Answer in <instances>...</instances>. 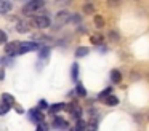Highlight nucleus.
<instances>
[{
	"label": "nucleus",
	"instance_id": "22",
	"mask_svg": "<svg viewBox=\"0 0 149 131\" xmlns=\"http://www.w3.org/2000/svg\"><path fill=\"white\" fill-rule=\"evenodd\" d=\"M7 42H8V35H7V32L0 29V45H5Z\"/></svg>",
	"mask_w": 149,
	"mask_h": 131
},
{
	"label": "nucleus",
	"instance_id": "34",
	"mask_svg": "<svg viewBox=\"0 0 149 131\" xmlns=\"http://www.w3.org/2000/svg\"><path fill=\"white\" fill-rule=\"evenodd\" d=\"M79 32H80V34H85V32H87V29L84 27V26H79V29H77Z\"/></svg>",
	"mask_w": 149,
	"mask_h": 131
},
{
	"label": "nucleus",
	"instance_id": "27",
	"mask_svg": "<svg viewBox=\"0 0 149 131\" xmlns=\"http://www.w3.org/2000/svg\"><path fill=\"white\" fill-rule=\"evenodd\" d=\"M84 11H85V13H93V11H95L93 5H91V3H87V5L84 6Z\"/></svg>",
	"mask_w": 149,
	"mask_h": 131
},
{
	"label": "nucleus",
	"instance_id": "33",
	"mask_svg": "<svg viewBox=\"0 0 149 131\" xmlns=\"http://www.w3.org/2000/svg\"><path fill=\"white\" fill-rule=\"evenodd\" d=\"M3 78H5V69L0 67V80H3Z\"/></svg>",
	"mask_w": 149,
	"mask_h": 131
},
{
	"label": "nucleus",
	"instance_id": "7",
	"mask_svg": "<svg viewBox=\"0 0 149 131\" xmlns=\"http://www.w3.org/2000/svg\"><path fill=\"white\" fill-rule=\"evenodd\" d=\"M31 24H32V21H18V24H16V30H18V32H21V34H26V32H29Z\"/></svg>",
	"mask_w": 149,
	"mask_h": 131
},
{
	"label": "nucleus",
	"instance_id": "10",
	"mask_svg": "<svg viewBox=\"0 0 149 131\" xmlns=\"http://www.w3.org/2000/svg\"><path fill=\"white\" fill-rule=\"evenodd\" d=\"M103 101H104V104L109 105V107H114V105L119 104V98H117V96H114L112 93H111V94H107L106 98L103 99Z\"/></svg>",
	"mask_w": 149,
	"mask_h": 131
},
{
	"label": "nucleus",
	"instance_id": "5",
	"mask_svg": "<svg viewBox=\"0 0 149 131\" xmlns=\"http://www.w3.org/2000/svg\"><path fill=\"white\" fill-rule=\"evenodd\" d=\"M18 45H19V42H7V43L3 45L5 46V56H10V58H15L18 53Z\"/></svg>",
	"mask_w": 149,
	"mask_h": 131
},
{
	"label": "nucleus",
	"instance_id": "24",
	"mask_svg": "<svg viewBox=\"0 0 149 131\" xmlns=\"http://www.w3.org/2000/svg\"><path fill=\"white\" fill-rule=\"evenodd\" d=\"M71 3V0H55V5L58 6H68Z\"/></svg>",
	"mask_w": 149,
	"mask_h": 131
},
{
	"label": "nucleus",
	"instance_id": "25",
	"mask_svg": "<svg viewBox=\"0 0 149 131\" xmlns=\"http://www.w3.org/2000/svg\"><path fill=\"white\" fill-rule=\"evenodd\" d=\"M36 125H37V130H39V131H45V130H48V125L42 123V121H39V123H36Z\"/></svg>",
	"mask_w": 149,
	"mask_h": 131
},
{
	"label": "nucleus",
	"instance_id": "15",
	"mask_svg": "<svg viewBox=\"0 0 149 131\" xmlns=\"http://www.w3.org/2000/svg\"><path fill=\"white\" fill-rule=\"evenodd\" d=\"M111 80H112L114 83H120L122 82V73H120L117 69H112L111 70Z\"/></svg>",
	"mask_w": 149,
	"mask_h": 131
},
{
	"label": "nucleus",
	"instance_id": "2",
	"mask_svg": "<svg viewBox=\"0 0 149 131\" xmlns=\"http://www.w3.org/2000/svg\"><path fill=\"white\" fill-rule=\"evenodd\" d=\"M39 48V43H36V42H19V45H18V53L16 56H21V54H26L29 53V51H34Z\"/></svg>",
	"mask_w": 149,
	"mask_h": 131
},
{
	"label": "nucleus",
	"instance_id": "30",
	"mask_svg": "<svg viewBox=\"0 0 149 131\" xmlns=\"http://www.w3.org/2000/svg\"><path fill=\"white\" fill-rule=\"evenodd\" d=\"M71 21L72 22H80V15H71Z\"/></svg>",
	"mask_w": 149,
	"mask_h": 131
},
{
	"label": "nucleus",
	"instance_id": "18",
	"mask_svg": "<svg viewBox=\"0 0 149 131\" xmlns=\"http://www.w3.org/2000/svg\"><path fill=\"white\" fill-rule=\"evenodd\" d=\"M71 77H72L74 82H77V80H79V64L77 62H74V64H72V67H71Z\"/></svg>",
	"mask_w": 149,
	"mask_h": 131
},
{
	"label": "nucleus",
	"instance_id": "29",
	"mask_svg": "<svg viewBox=\"0 0 149 131\" xmlns=\"http://www.w3.org/2000/svg\"><path fill=\"white\" fill-rule=\"evenodd\" d=\"M109 38L112 42H119V34H116V32H109Z\"/></svg>",
	"mask_w": 149,
	"mask_h": 131
},
{
	"label": "nucleus",
	"instance_id": "3",
	"mask_svg": "<svg viewBox=\"0 0 149 131\" xmlns=\"http://www.w3.org/2000/svg\"><path fill=\"white\" fill-rule=\"evenodd\" d=\"M32 24L36 26V27H39V29H47L50 24H52V21H50L48 15H36L32 18Z\"/></svg>",
	"mask_w": 149,
	"mask_h": 131
},
{
	"label": "nucleus",
	"instance_id": "21",
	"mask_svg": "<svg viewBox=\"0 0 149 131\" xmlns=\"http://www.w3.org/2000/svg\"><path fill=\"white\" fill-rule=\"evenodd\" d=\"M11 109L10 104H5V102H0V115H5L8 114V110Z\"/></svg>",
	"mask_w": 149,
	"mask_h": 131
},
{
	"label": "nucleus",
	"instance_id": "26",
	"mask_svg": "<svg viewBox=\"0 0 149 131\" xmlns=\"http://www.w3.org/2000/svg\"><path fill=\"white\" fill-rule=\"evenodd\" d=\"M39 109L42 110V109H48V102L45 101V99H40L39 101Z\"/></svg>",
	"mask_w": 149,
	"mask_h": 131
},
{
	"label": "nucleus",
	"instance_id": "9",
	"mask_svg": "<svg viewBox=\"0 0 149 131\" xmlns=\"http://www.w3.org/2000/svg\"><path fill=\"white\" fill-rule=\"evenodd\" d=\"M53 128H61V130H66V128H69V123L64 120V118H61V117H55V118H53Z\"/></svg>",
	"mask_w": 149,
	"mask_h": 131
},
{
	"label": "nucleus",
	"instance_id": "1",
	"mask_svg": "<svg viewBox=\"0 0 149 131\" xmlns=\"http://www.w3.org/2000/svg\"><path fill=\"white\" fill-rule=\"evenodd\" d=\"M43 5H45V0H29V2L23 6V13L26 16H29V15H32V13H36L37 10L43 8Z\"/></svg>",
	"mask_w": 149,
	"mask_h": 131
},
{
	"label": "nucleus",
	"instance_id": "28",
	"mask_svg": "<svg viewBox=\"0 0 149 131\" xmlns=\"http://www.w3.org/2000/svg\"><path fill=\"white\" fill-rule=\"evenodd\" d=\"M85 126H87V125H85L84 121H82L80 118H79V120H77V125H75V130H84Z\"/></svg>",
	"mask_w": 149,
	"mask_h": 131
},
{
	"label": "nucleus",
	"instance_id": "12",
	"mask_svg": "<svg viewBox=\"0 0 149 131\" xmlns=\"http://www.w3.org/2000/svg\"><path fill=\"white\" fill-rule=\"evenodd\" d=\"M90 42L93 45H96V46H101V45H103V42H104V37L100 34V32H96V34H93L90 37Z\"/></svg>",
	"mask_w": 149,
	"mask_h": 131
},
{
	"label": "nucleus",
	"instance_id": "20",
	"mask_svg": "<svg viewBox=\"0 0 149 131\" xmlns=\"http://www.w3.org/2000/svg\"><path fill=\"white\" fill-rule=\"evenodd\" d=\"M50 56V48L48 46H42L39 51V59H47Z\"/></svg>",
	"mask_w": 149,
	"mask_h": 131
},
{
	"label": "nucleus",
	"instance_id": "8",
	"mask_svg": "<svg viewBox=\"0 0 149 131\" xmlns=\"http://www.w3.org/2000/svg\"><path fill=\"white\" fill-rule=\"evenodd\" d=\"M11 6H13L11 0H0V15H7V13H10Z\"/></svg>",
	"mask_w": 149,
	"mask_h": 131
},
{
	"label": "nucleus",
	"instance_id": "4",
	"mask_svg": "<svg viewBox=\"0 0 149 131\" xmlns=\"http://www.w3.org/2000/svg\"><path fill=\"white\" fill-rule=\"evenodd\" d=\"M71 21V13L69 11H59L58 15H56V19H55V29H59L61 26H64L66 22Z\"/></svg>",
	"mask_w": 149,
	"mask_h": 131
},
{
	"label": "nucleus",
	"instance_id": "19",
	"mask_svg": "<svg viewBox=\"0 0 149 131\" xmlns=\"http://www.w3.org/2000/svg\"><path fill=\"white\" fill-rule=\"evenodd\" d=\"M75 93H77V96H80V98H85V96H87V89H85V86L82 85V83H77Z\"/></svg>",
	"mask_w": 149,
	"mask_h": 131
},
{
	"label": "nucleus",
	"instance_id": "17",
	"mask_svg": "<svg viewBox=\"0 0 149 131\" xmlns=\"http://www.w3.org/2000/svg\"><path fill=\"white\" fill-rule=\"evenodd\" d=\"M93 22H95V26H96L98 29H103L104 27V19H103V16H101V15H95L93 16Z\"/></svg>",
	"mask_w": 149,
	"mask_h": 131
},
{
	"label": "nucleus",
	"instance_id": "31",
	"mask_svg": "<svg viewBox=\"0 0 149 131\" xmlns=\"http://www.w3.org/2000/svg\"><path fill=\"white\" fill-rule=\"evenodd\" d=\"M15 110H16V112H18V114H24V109H23V107H21V105H19V104H18V105H16V102H15Z\"/></svg>",
	"mask_w": 149,
	"mask_h": 131
},
{
	"label": "nucleus",
	"instance_id": "16",
	"mask_svg": "<svg viewBox=\"0 0 149 131\" xmlns=\"http://www.w3.org/2000/svg\"><path fill=\"white\" fill-rule=\"evenodd\" d=\"M2 102H5V104H10L11 107L15 105V98L10 94V93H3L2 94Z\"/></svg>",
	"mask_w": 149,
	"mask_h": 131
},
{
	"label": "nucleus",
	"instance_id": "11",
	"mask_svg": "<svg viewBox=\"0 0 149 131\" xmlns=\"http://www.w3.org/2000/svg\"><path fill=\"white\" fill-rule=\"evenodd\" d=\"M63 109H64V104H63V102H56V104L48 105V112H50L52 115H56L58 112H61Z\"/></svg>",
	"mask_w": 149,
	"mask_h": 131
},
{
	"label": "nucleus",
	"instance_id": "23",
	"mask_svg": "<svg viewBox=\"0 0 149 131\" xmlns=\"http://www.w3.org/2000/svg\"><path fill=\"white\" fill-rule=\"evenodd\" d=\"M111 93H112V88H104L103 91H101L100 94H98V98H100V99H104L107 94H111Z\"/></svg>",
	"mask_w": 149,
	"mask_h": 131
},
{
	"label": "nucleus",
	"instance_id": "13",
	"mask_svg": "<svg viewBox=\"0 0 149 131\" xmlns=\"http://www.w3.org/2000/svg\"><path fill=\"white\" fill-rule=\"evenodd\" d=\"M32 40L36 42V43H47V42H50L52 38L43 35V34H36V35H32Z\"/></svg>",
	"mask_w": 149,
	"mask_h": 131
},
{
	"label": "nucleus",
	"instance_id": "6",
	"mask_svg": "<svg viewBox=\"0 0 149 131\" xmlns=\"http://www.w3.org/2000/svg\"><path fill=\"white\" fill-rule=\"evenodd\" d=\"M27 115H29V120L34 121V123H39V121H43V114L40 112V109H31L29 112H27Z\"/></svg>",
	"mask_w": 149,
	"mask_h": 131
},
{
	"label": "nucleus",
	"instance_id": "32",
	"mask_svg": "<svg viewBox=\"0 0 149 131\" xmlns=\"http://www.w3.org/2000/svg\"><path fill=\"white\" fill-rule=\"evenodd\" d=\"M107 3H109V6H117L120 3V0H107Z\"/></svg>",
	"mask_w": 149,
	"mask_h": 131
},
{
	"label": "nucleus",
	"instance_id": "14",
	"mask_svg": "<svg viewBox=\"0 0 149 131\" xmlns=\"http://www.w3.org/2000/svg\"><path fill=\"white\" fill-rule=\"evenodd\" d=\"M88 53H90V48L88 46H79L75 50V58H85Z\"/></svg>",
	"mask_w": 149,
	"mask_h": 131
}]
</instances>
